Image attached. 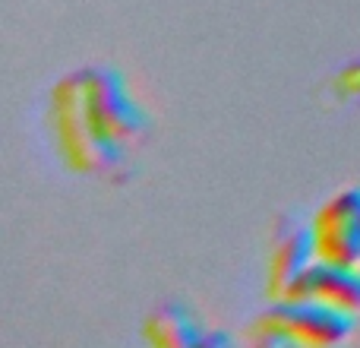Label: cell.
Listing matches in <instances>:
<instances>
[{"label": "cell", "mask_w": 360, "mask_h": 348, "mask_svg": "<svg viewBox=\"0 0 360 348\" xmlns=\"http://www.w3.org/2000/svg\"><path fill=\"white\" fill-rule=\"evenodd\" d=\"M51 133L60 159L67 162L70 171L76 174H108L124 162L127 149L114 146L108 137H101L98 127L92 124L86 111V101L79 92V80L76 70L70 76H63L51 92Z\"/></svg>", "instance_id": "6da1fadb"}, {"label": "cell", "mask_w": 360, "mask_h": 348, "mask_svg": "<svg viewBox=\"0 0 360 348\" xmlns=\"http://www.w3.org/2000/svg\"><path fill=\"white\" fill-rule=\"evenodd\" d=\"M354 326L357 313L338 311L313 298H278L250 323V339L259 345L323 348L345 342Z\"/></svg>", "instance_id": "7a4b0ae2"}, {"label": "cell", "mask_w": 360, "mask_h": 348, "mask_svg": "<svg viewBox=\"0 0 360 348\" xmlns=\"http://www.w3.org/2000/svg\"><path fill=\"white\" fill-rule=\"evenodd\" d=\"M76 80H79L89 118L98 127L101 137H108L120 149H130L133 143H139L149 133V111L143 108V101L136 99L133 86L117 67H111V63L82 67L76 70Z\"/></svg>", "instance_id": "3957f363"}, {"label": "cell", "mask_w": 360, "mask_h": 348, "mask_svg": "<svg viewBox=\"0 0 360 348\" xmlns=\"http://www.w3.org/2000/svg\"><path fill=\"white\" fill-rule=\"evenodd\" d=\"M316 256L360 266V187L335 190L310 218Z\"/></svg>", "instance_id": "277c9868"}, {"label": "cell", "mask_w": 360, "mask_h": 348, "mask_svg": "<svg viewBox=\"0 0 360 348\" xmlns=\"http://www.w3.org/2000/svg\"><path fill=\"white\" fill-rule=\"evenodd\" d=\"M316 244H313L310 222H297V218H281L272 237V250H269L266 263V294L269 301L291 298L297 282L304 273L316 263Z\"/></svg>", "instance_id": "5b68a950"}, {"label": "cell", "mask_w": 360, "mask_h": 348, "mask_svg": "<svg viewBox=\"0 0 360 348\" xmlns=\"http://www.w3.org/2000/svg\"><path fill=\"white\" fill-rule=\"evenodd\" d=\"M291 298H313L338 311L360 313V266L316 260L297 282Z\"/></svg>", "instance_id": "8992f818"}, {"label": "cell", "mask_w": 360, "mask_h": 348, "mask_svg": "<svg viewBox=\"0 0 360 348\" xmlns=\"http://www.w3.org/2000/svg\"><path fill=\"white\" fill-rule=\"evenodd\" d=\"M205 326L190 304L184 301H165L146 317L143 339L155 348H193L205 345Z\"/></svg>", "instance_id": "52a82bcc"}, {"label": "cell", "mask_w": 360, "mask_h": 348, "mask_svg": "<svg viewBox=\"0 0 360 348\" xmlns=\"http://www.w3.org/2000/svg\"><path fill=\"white\" fill-rule=\"evenodd\" d=\"M335 92L345 95V99L360 95V61H351L342 67V73L335 76Z\"/></svg>", "instance_id": "ba28073f"}]
</instances>
